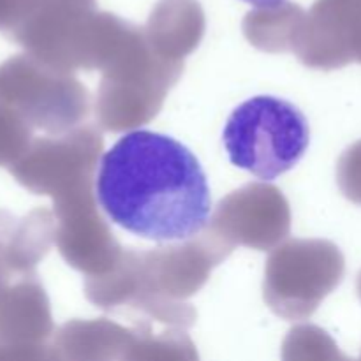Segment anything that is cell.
Segmentation results:
<instances>
[{"mask_svg": "<svg viewBox=\"0 0 361 361\" xmlns=\"http://www.w3.org/2000/svg\"><path fill=\"white\" fill-rule=\"evenodd\" d=\"M95 196L111 222L152 242H185L210 222V185L197 157L154 130L123 134L102 155Z\"/></svg>", "mask_w": 361, "mask_h": 361, "instance_id": "1", "label": "cell"}, {"mask_svg": "<svg viewBox=\"0 0 361 361\" xmlns=\"http://www.w3.org/2000/svg\"><path fill=\"white\" fill-rule=\"evenodd\" d=\"M233 166L271 182L291 171L310 145L302 109L277 95H256L236 106L222 130Z\"/></svg>", "mask_w": 361, "mask_h": 361, "instance_id": "2", "label": "cell"}, {"mask_svg": "<svg viewBox=\"0 0 361 361\" xmlns=\"http://www.w3.org/2000/svg\"><path fill=\"white\" fill-rule=\"evenodd\" d=\"M27 122L0 95V166L14 164L27 152Z\"/></svg>", "mask_w": 361, "mask_h": 361, "instance_id": "3", "label": "cell"}, {"mask_svg": "<svg viewBox=\"0 0 361 361\" xmlns=\"http://www.w3.org/2000/svg\"><path fill=\"white\" fill-rule=\"evenodd\" d=\"M243 2L250 4L256 9H277L286 0H243Z\"/></svg>", "mask_w": 361, "mask_h": 361, "instance_id": "4", "label": "cell"}]
</instances>
